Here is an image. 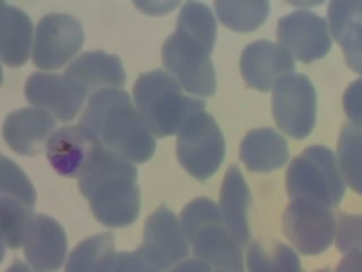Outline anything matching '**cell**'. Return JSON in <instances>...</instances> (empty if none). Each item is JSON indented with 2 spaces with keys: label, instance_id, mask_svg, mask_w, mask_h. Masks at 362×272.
<instances>
[{
  "label": "cell",
  "instance_id": "1",
  "mask_svg": "<svg viewBox=\"0 0 362 272\" xmlns=\"http://www.w3.org/2000/svg\"><path fill=\"white\" fill-rule=\"evenodd\" d=\"M79 190L105 226L126 227L137 219V170L129 160L100 143L92 147L79 175Z\"/></svg>",
  "mask_w": 362,
  "mask_h": 272
},
{
  "label": "cell",
  "instance_id": "2",
  "mask_svg": "<svg viewBox=\"0 0 362 272\" xmlns=\"http://www.w3.org/2000/svg\"><path fill=\"white\" fill-rule=\"evenodd\" d=\"M79 124L98 143L129 162H147L156 151V141L144 119L124 91H96L90 96Z\"/></svg>",
  "mask_w": 362,
  "mask_h": 272
},
{
  "label": "cell",
  "instance_id": "3",
  "mask_svg": "<svg viewBox=\"0 0 362 272\" xmlns=\"http://www.w3.org/2000/svg\"><path fill=\"white\" fill-rule=\"evenodd\" d=\"M136 107L151 133L158 137L179 133L205 102L185 96L178 81L161 69L147 72L134 85Z\"/></svg>",
  "mask_w": 362,
  "mask_h": 272
},
{
  "label": "cell",
  "instance_id": "4",
  "mask_svg": "<svg viewBox=\"0 0 362 272\" xmlns=\"http://www.w3.org/2000/svg\"><path fill=\"white\" fill-rule=\"evenodd\" d=\"M181 226L196 258L221 269L243 272V246L212 200L199 198L190 202L181 213Z\"/></svg>",
  "mask_w": 362,
  "mask_h": 272
},
{
  "label": "cell",
  "instance_id": "5",
  "mask_svg": "<svg viewBox=\"0 0 362 272\" xmlns=\"http://www.w3.org/2000/svg\"><path fill=\"white\" fill-rule=\"evenodd\" d=\"M286 190L290 198H307L337 207L345 185L334 153L324 145L307 147L288 166Z\"/></svg>",
  "mask_w": 362,
  "mask_h": 272
},
{
  "label": "cell",
  "instance_id": "6",
  "mask_svg": "<svg viewBox=\"0 0 362 272\" xmlns=\"http://www.w3.org/2000/svg\"><path fill=\"white\" fill-rule=\"evenodd\" d=\"M177 154L181 166L195 178L206 181L223 162L226 142L218 125L206 111L195 113L178 133Z\"/></svg>",
  "mask_w": 362,
  "mask_h": 272
},
{
  "label": "cell",
  "instance_id": "7",
  "mask_svg": "<svg viewBox=\"0 0 362 272\" xmlns=\"http://www.w3.org/2000/svg\"><path fill=\"white\" fill-rule=\"evenodd\" d=\"M211 52L186 32L175 30L162 48V60L168 71L184 86L197 96H211L216 90Z\"/></svg>",
  "mask_w": 362,
  "mask_h": 272
},
{
  "label": "cell",
  "instance_id": "8",
  "mask_svg": "<svg viewBox=\"0 0 362 272\" xmlns=\"http://www.w3.org/2000/svg\"><path fill=\"white\" fill-rule=\"evenodd\" d=\"M337 219L332 208L307 198H291L283 213V232L305 255L325 252L337 236Z\"/></svg>",
  "mask_w": 362,
  "mask_h": 272
},
{
  "label": "cell",
  "instance_id": "9",
  "mask_svg": "<svg viewBox=\"0 0 362 272\" xmlns=\"http://www.w3.org/2000/svg\"><path fill=\"white\" fill-rule=\"evenodd\" d=\"M275 123L292 139H305L316 123L317 96L314 85L305 75L291 74L273 89Z\"/></svg>",
  "mask_w": 362,
  "mask_h": 272
},
{
  "label": "cell",
  "instance_id": "10",
  "mask_svg": "<svg viewBox=\"0 0 362 272\" xmlns=\"http://www.w3.org/2000/svg\"><path fill=\"white\" fill-rule=\"evenodd\" d=\"M35 192L25 174L9 159L1 157V242L4 246H22L33 217Z\"/></svg>",
  "mask_w": 362,
  "mask_h": 272
},
{
  "label": "cell",
  "instance_id": "11",
  "mask_svg": "<svg viewBox=\"0 0 362 272\" xmlns=\"http://www.w3.org/2000/svg\"><path fill=\"white\" fill-rule=\"evenodd\" d=\"M84 41L82 24L68 14H49L37 26L33 62L42 69H57L71 60Z\"/></svg>",
  "mask_w": 362,
  "mask_h": 272
},
{
  "label": "cell",
  "instance_id": "12",
  "mask_svg": "<svg viewBox=\"0 0 362 272\" xmlns=\"http://www.w3.org/2000/svg\"><path fill=\"white\" fill-rule=\"evenodd\" d=\"M181 221L167 207L158 208L145 225L144 241L139 247L150 264L158 270H167L180 264L189 249Z\"/></svg>",
  "mask_w": 362,
  "mask_h": 272
},
{
  "label": "cell",
  "instance_id": "13",
  "mask_svg": "<svg viewBox=\"0 0 362 272\" xmlns=\"http://www.w3.org/2000/svg\"><path fill=\"white\" fill-rule=\"evenodd\" d=\"M277 38L288 54L303 62L324 58L331 50L332 40L326 21L310 11H296L277 24Z\"/></svg>",
  "mask_w": 362,
  "mask_h": 272
},
{
  "label": "cell",
  "instance_id": "14",
  "mask_svg": "<svg viewBox=\"0 0 362 272\" xmlns=\"http://www.w3.org/2000/svg\"><path fill=\"white\" fill-rule=\"evenodd\" d=\"M88 91L67 75L34 73L25 84L28 101L48 109L62 122H68L81 110Z\"/></svg>",
  "mask_w": 362,
  "mask_h": 272
},
{
  "label": "cell",
  "instance_id": "15",
  "mask_svg": "<svg viewBox=\"0 0 362 272\" xmlns=\"http://www.w3.org/2000/svg\"><path fill=\"white\" fill-rule=\"evenodd\" d=\"M241 73L247 84L256 90H272L284 77L294 72L291 55L282 45L269 40H258L243 49Z\"/></svg>",
  "mask_w": 362,
  "mask_h": 272
},
{
  "label": "cell",
  "instance_id": "16",
  "mask_svg": "<svg viewBox=\"0 0 362 272\" xmlns=\"http://www.w3.org/2000/svg\"><path fill=\"white\" fill-rule=\"evenodd\" d=\"M26 260L37 271L52 272L59 269L65 260L67 239L57 221L47 215L32 217L23 245Z\"/></svg>",
  "mask_w": 362,
  "mask_h": 272
},
{
  "label": "cell",
  "instance_id": "17",
  "mask_svg": "<svg viewBox=\"0 0 362 272\" xmlns=\"http://www.w3.org/2000/svg\"><path fill=\"white\" fill-rule=\"evenodd\" d=\"M56 122L42 108H22L9 113L4 123V139L23 156H35L48 145Z\"/></svg>",
  "mask_w": 362,
  "mask_h": 272
},
{
  "label": "cell",
  "instance_id": "18",
  "mask_svg": "<svg viewBox=\"0 0 362 272\" xmlns=\"http://www.w3.org/2000/svg\"><path fill=\"white\" fill-rule=\"evenodd\" d=\"M98 142L83 125H69L56 130L47 145L51 166L66 177L82 173L92 147Z\"/></svg>",
  "mask_w": 362,
  "mask_h": 272
},
{
  "label": "cell",
  "instance_id": "19",
  "mask_svg": "<svg viewBox=\"0 0 362 272\" xmlns=\"http://www.w3.org/2000/svg\"><path fill=\"white\" fill-rule=\"evenodd\" d=\"M66 75L85 90L96 91L122 86L124 72L118 57L103 51H88L71 62Z\"/></svg>",
  "mask_w": 362,
  "mask_h": 272
},
{
  "label": "cell",
  "instance_id": "20",
  "mask_svg": "<svg viewBox=\"0 0 362 272\" xmlns=\"http://www.w3.org/2000/svg\"><path fill=\"white\" fill-rule=\"evenodd\" d=\"M250 200L248 185L239 168L233 166L228 170L221 188L220 210L226 226L243 247L250 237Z\"/></svg>",
  "mask_w": 362,
  "mask_h": 272
},
{
  "label": "cell",
  "instance_id": "21",
  "mask_svg": "<svg viewBox=\"0 0 362 272\" xmlns=\"http://www.w3.org/2000/svg\"><path fill=\"white\" fill-rule=\"evenodd\" d=\"M240 158L249 170L269 173L288 162V142L273 128L252 130L241 142Z\"/></svg>",
  "mask_w": 362,
  "mask_h": 272
},
{
  "label": "cell",
  "instance_id": "22",
  "mask_svg": "<svg viewBox=\"0 0 362 272\" xmlns=\"http://www.w3.org/2000/svg\"><path fill=\"white\" fill-rule=\"evenodd\" d=\"M33 24L25 11L1 3V60L13 67L26 62L30 55Z\"/></svg>",
  "mask_w": 362,
  "mask_h": 272
},
{
  "label": "cell",
  "instance_id": "23",
  "mask_svg": "<svg viewBox=\"0 0 362 272\" xmlns=\"http://www.w3.org/2000/svg\"><path fill=\"white\" fill-rule=\"evenodd\" d=\"M116 258L112 234L92 236L75 247L68 259L66 272H111Z\"/></svg>",
  "mask_w": 362,
  "mask_h": 272
},
{
  "label": "cell",
  "instance_id": "24",
  "mask_svg": "<svg viewBox=\"0 0 362 272\" xmlns=\"http://www.w3.org/2000/svg\"><path fill=\"white\" fill-rule=\"evenodd\" d=\"M249 272H301L299 256L281 242H254L247 253Z\"/></svg>",
  "mask_w": 362,
  "mask_h": 272
},
{
  "label": "cell",
  "instance_id": "25",
  "mask_svg": "<svg viewBox=\"0 0 362 272\" xmlns=\"http://www.w3.org/2000/svg\"><path fill=\"white\" fill-rule=\"evenodd\" d=\"M337 158L343 179L362 196V130L345 125L339 135Z\"/></svg>",
  "mask_w": 362,
  "mask_h": 272
},
{
  "label": "cell",
  "instance_id": "26",
  "mask_svg": "<svg viewBox=\"0 0 362 272\" xmlns=\"http://www.w3.org/2000/svg\"><path fill=\"white\" fill-rule=\"evenodd\" d=\"M214 6L221 22L233 31H254L269 11L267 1H215Z\"/></svg>",
  "mask_w": 362,
  "mask_h": 272
},
{
  "label": "cell",
  "instance_id": "27",
  "mask_svg": "<svg viewBox=\"0 0 362 272\" xmlns=\"http://www.w3.org/2000/svg\"><path fill=\"white\" fill-rule=\"evenodd\" d=\"M177 28L195 38L212 52L216 39V23L206 5L194 1L185 4L179 14Z\"/></svg>",
  "mask_w": 362,
  "mask_h": 272
},
{
  "label": "cell",
  "instance_id": "28",
  "mask_svg": "<svg viewBox=\"0 0 362 272\" xmlns=\"http://www.w3.org/2000/svg\"><path fill=\"white\" fill-rule=\"evenodd\" d=\"M335 40L342 45L349 67L362 75V18L345 26Z\"/></svg>",
  "mask_w": 362,
  "mask_h": 272
},
{
  "label": "cell",
  "instance_id": "29",
  "mask_svg": "<svg viewBox=\"0 0 362 272\" xmlns=\"http://www.w3.org/2000/svg\"><path fill=\"white\" fill-rule=\"evenodd\" d=\"M337 246L342 253L350 249H362V215L339 213Z\"/></svg>",
  "mask_w": 362,
  "mask_h": 272
},
{
  "label": "cell",
  "instance_id": "30",
  "mask_svg": "<svg viewBox=\"0 0 362 272\" xmlns=\"http://www.w3.org/2000/svg\"><path fill=\"white\" fill-rule=\"evenodd\" d=\"M327 14L332 34L337 38L345 26L362 18V1H332Z\"/></svg>",
  "mask_w": 362,
  "mask_h": 272
},
{
  "label": "cell",
  "instance_id": "31",
  "mask_svg": "<svg viewBox=\"0 0 362 272\" xmlns=\"http://www.w3.org/2000/svg\"><path fill=\"white\" fill-rule=\"evenodd\" d=\"M343 108L351 125L362 130V79L349 85L343 96Z\"/></svg>",
  "mask_w": 362,
  "mask_h": 272
},
{
  "label": "cell",
  "instance_id": "32",
  "mask_svg": "<svg viewBox=\"0 0 362 272\" xmlns=\"http://www.w3.org/2000/svg\"><path fill=\"white\" fill-rule=\"evenodd\" d=\"M154 269L156 266L150 264L139 251H136L117 254L116 262L111 272H153Z\"/></svg>",
  "mask_w": 362,
  "mask_h": 272
},
{
  "label": "cell",
  "instance_id": "33",
  "mask_svg": "<svg viewBox=\"0 0 362 272\" xmlns=\"http://www.w3.org/2000/svg\"><path fill=\"white\" fill-rule=\"evenodd\" d=\"M170 272H235L231 270L221 269L212 266L206 261L201 259H192V260L184 261L173 268Z\"/></svg>",
  "mask_w": 362,
  "mask_h": 272
},
{
  "label": "cell",
  "instance_id": "34",
  "mask_svg": "<svg viewBox=\"0 0 362 272\" xmlns=\"http://www.w3.org/2000/svg\"><path fill=\"white\" fill-rule=\"evenodd\" d=\"M343 254L335 272H362V249H348Z\"/></svg>",
  "mask_w": 362,
  "mask_h": 272
},
{
  "label": "cell",
  "instance_id": "35",
  "mask_svg": "<svg viewBox=\"0 0 362 272\" xmlns=\"http://www.w3.org/2000/svg\"><path fill=\"white\" fill-rule=\"evenodd\" d=\"M7 272H37L32 270L30 266H25L22 264L21 261H15L14 264H11V268L7 270Z\"/></svg>",
  "mask_w": 362,
  "mask_h": 272
},
{
  "label": "cell",
  "instance_id": "36",
  "mask_svg": "<svg viewBox=\"0 0 362 272\" xmlns=\"http://www.w3.org/2000/svg\"><path fill=\"white\" fill-rule=\"evenodd\" d=\"M315 272H329V269L318 270V271H315Z\"/></svg>",
  "mask_w": 362,
  "mask_h": 272
},
{
  "label": "cell",
  "instance_id": "37",
  "mask_svg": "<svg viewBox=\"0 0 362 272\" xmlns=\"http://www.w3.org/2000/svg\"><path fill=\"white\" fill-rule=\"evenodd\" d=\"M329 272H331V271H329Z\"/></svg>",
  "mask_w": 362,
  "mask_h": 272
}]
</instances>
